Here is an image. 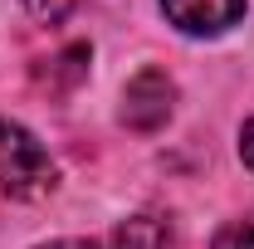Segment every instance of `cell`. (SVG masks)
<instances>
[{"label":"cell","instance_id":"obj_1","mask_svg":"<svg viewBox=\"0 0 254 249\" xmlns=\"http://www.w3.org/2000/svg\"><path fill=\"white\" fill-rule=\"evenodd\" d=\"M54 186H59V166L39 147V137L30 127L0 118V195H10V200H39Z\"/></svg>","mask_w":254,"mask_h":249},{"label":"cell","instance_id":"obj_2","mask_svg":"<svg viewBox=\"0 0 254 249\" xmlns=\"http://www.w3.org/2000/svg\"><path fill=\"white\" fill-rule=\"evenodd\" d=\"M171 108H176V83H171L161 68H142L137 78H127L123 123L132 127V132H157V127H166Z\"/></svg>","mask_w":254,"mask_h":249},{"label":"cell","instance_id":"obj_3","mask_svg":"<svg viewBox=\"0 0 254 249\" xmlns=\"http://www.w3.org/2000/svg\"><path fill=\"white\" fill-rule=\"evenodd\" d=\"M245 5L250 0H161V15L190 39H210V34L235 30L245 20Z\"/></svg>","mask_w":254,"mask_h":249},{"label":"cell","instance_id":"obj_4","mask_svg":"<svg viewBox=\"0 0 254 249\" xmlns=\"http://www.w3.org/2000/svg\"><path fill=\"white\" fill-rule=\"evenodd\" d=\"M210 249H254V210H250V215H235L220 235H215Z\"/></svg>","mask_w":254,"mask_h":249},{"label":"cell","instance_id":"obj_5","mask_svg":"<svg viewBox=\"0 0 254 249\" xmlns=\"http://www.w3.org/2000/svg\"><path fill=\"white\" fill-rule=\"evenodd\" d=\"M25 5H30L34 20H64V15H73L83 0H25Z\"/></svg>","mask_w":254,"mask_h":249},{"label":"cell","instance_id":"obj_6","mask_svg":"<svg viewBox=\"0 0 254 249\" xmlns=\"http://www.w3.org/2000/svg\"><path fill=\"white\" fill-rule=\"evenodd\" d=\"M240 161H245V166L254 171V118L240 127Z\"/></svg>","mask_w":254,"mask_h":249},{"label":"cell","instance_id":"obj_7","mask_svg":"<svg viewBox=\"0 0 254 249\" xmlns=\"http://www.w3.org/2000/svg\"><path fill=\"white\" fill-rule=\"evenodd\" d=\"M34 249H103L98 240H49V245H34Z\"/></svg>","mask_w":254,"mask_h":249}]
</instances>
